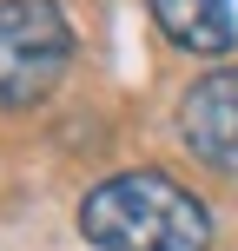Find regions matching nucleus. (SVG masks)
Returning a JSON list of instances; mask_svg holds the SVG:
<instances>
[{
    "mask_svg": "<svg viewBox=\"0 0 238 251\" xmlns=\"http://www.w3.org/2000/svg\"><path fill=\"white\" fill-rule=\"evenodd\" d=\"M79 231L100 251H205L212 218L165 172H113L79 199Z\"/></svg>",
    "mask_w": 238,
    "mask_h": 251,
    "instance_id": "1",
    "label": "nucleus"
},
{
    "mask_svg": "<svg viewBox=\"0 0 238 251\" xmlns=\"http://www.w3.org/2000/svg\"><path fill=\"white\" fill-rule=\"evenodd\" d=\"M73 60V26L53 0H0V106L20 113L60 86Z\"/></svg>",
    "mask_w": 238,
    "mask_h": 251,
    "instance_id": "2",
    "label": "nucleus"
},
{
    "mask_svg": "<svg viewBox=\"0 0 238 251\" xmlns=\"http://www.w3.org/2000/svg\"><path fill=\"white\" fill-rule=\"evenodd\" d=\"M179 132H185L192 159L218 165V172H238V66H218L185 93Z\"/></svg>",
    "mask_w": 238,
    "mask_h": 251,
    "instance_id": "3",
    "label": "nucleus"
},
{
    "mask_svg": "<svg viewBox=\"0 0 238 251\" xmlns=\"http://www.w3.org/2000/svg\"><path fill=\"white\" fill-rule=\"evenodd\" d=\"M152 20L172 47L185 53H232L238 40V20H232V0H152Z\"/></svg>",
    "mask_w": 238,
    "mask_h": 251,
    "instance_id": "4",
    "label": "nucleus"
}]
</instances>
